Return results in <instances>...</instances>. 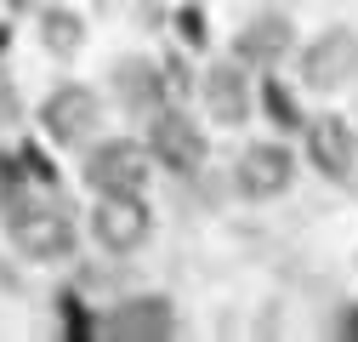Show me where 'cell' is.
I'll list each match as a JSON object with an SVG mask.
<instances>
[{
	"instance_id": "16",
	"label": "cell",
	"mask_w": 358,
	"mask_h": 342,
	"mask_svg": "<svg viewBox=\"0 0 358 342\" xmlns=\"http://www.w3.org/2000/svg\"><path fill=\"white\" fill-rule=\"evenodd\" d=\"M336 331H341V336H352V342H358V303H352V308H347V314H341V320H336Z\"/></svg>"
},
{
	"instance_id": "4",
	"label": "cell",
	"mask_w": 358,
	"mask_h": 342,
	"mask_svg": "<svg viewBox=\"0 0 358 342\" xmlns=\"http://www.w3.org/2000/svg\"><path fill=\"white\" fill-rule=\"evenodd\" d=\"M85 177H92L97 194H137L143 177H148V154L137 143H125V137L120 143H103L92 154V165H85Z\"/></svg>"
},
{
	"instance_id": "5",
	"label": "cell",
	"mask_w": 358,
	"mask_h": 342,
	"mask_svg": "<svg viewBox=\"0 0 358 342\" xmlns=\"http://www.w3.org/2000/svg\"><path fill=\"white\" fill-rule=\"evenodd\" d=\"M148 149H154L159 165L182 171V177H188V171H199V160H205V137H199V125H194L188 114H154Z\"/></svg>"
},
{
	"instance_id": "2",
	"label": "cell",
	"mask_w": 358,
	"mask_h": 342,
	"mask_svg": "<svg viewBox=\"0 0 358 342\" xmlns=\"http://www.w3.org/2000/svg\"><path fill=\"white\" fill-rule=\"evenodd\" d=\"M352 69H358V34L347 29H324L301 57V80L313 92H336L341 80H352Z\"/></svg>"
},
{
	"instance_id": "10",
	"label": "cell",
	"mask_w": 358,
	"mask_h": 342,
	"mask_svg": "<svg viewBox=\"0 0 358 342\" xmlns=\"http://www.w3.org/2000/svg\"><path fill=\"white\" fill-rule=\"evenodd\" d=\"M205 103H210V114H216L222 125H239V120H245V109H250L245 74H239L234 63H216V69L205 74Z\"/></svg>"
},
{
	"instance_id": "13",
	"label": "cell",
	"mask_w": 358,
	"mask_h": 342,
	"mask_svg": "<svg viewBox=\"0 0 358 342\" xmlns=\"http://www.w3.org/2000/svg\"><path fill=\"white\" fill-rule=\"evenodd\" d=\"M80 34H85V29H80L74 12H52V18H46V46H52V52H74Z\"/></svg>"
},
{
	"instance_id": "17",
	"label": "cell",
	"mask_w": 358,
	"mask_h": 342,
	"mask_svg": "<svg viewBox=\"0 0 358 342\" xmlns=\"http://www.w3.org/2000/svg\"><path fill=\"white\" fill-rule=\"evenodd\" d=\"M12 6H29V0H12Z\"/></svg>"
},
{
	"instance_id": "6",
	"label": "cell",
	"mask_w": 358,
	"mask_h": 342,
	"mask_svg": "<svg viewBox=\"0 0 358 342\" xmlns=\"http://www.w3.org/2000/svg\"><path fill=\"white\" fill-rule=\"evenodd\" d=\"M301 132H307V154H313V165H319L324 177L347 183V177H352V125H347L341 114H319L313 125H301Z\"/></svg>"
},
{
	"instance_id": "1",
	"label": "cell",
	"mask_w": 358,
	"mask_h": 342,
	"mask_svg": "<svg viewBox=\"0 0 358 342\" xmlns=\"http://www.w3.org/2000/svg\"><path fill=\"white\" fill-rule=\"evenodd\" d=\"M0 200H6V223H12V234H17V245H23L29 256H63V251L74 245V223L63 217L52 200L40 205L34 189H29V194L12 189V194H0Z\"/></svg>"
},
{
	"instance_id": "12",
	"label": "cell",
	"mask_w": 358,
	"mask_h": 342,
	"mask_svg": "<svg viewBox=\"0 0 358 342\" xmlns=\"http://www.w3.org/2000/svg\"><path fill=\"white\" fill-rule=\"evenodd\" d=\"M120 97H125L131 109H159V97H165L159 69H154V63H125V69H120Z\"/></svg>"
},
{
	"instance_id": "8",
	"label": "cell",
	"mask_w": 358,
	"mask_h": 342,
	"mask_svg": "<svg viewBox=\"0 0 358 342\" xmlns=\"http://www.w3.org/2000/svg\"><path fill=\"white\" fill-rule=\"evenodd\" d=\"M40 120H46L52 143H80V137H92V125H97V97L80 92V86H63Z\"/></svg>"
},
{
	"instance_id": "14",
	"label": "cell",
	"mask_w": 358,
	"mask_h": 342,
	"mask_svg": "<svg viewBox=\"0 0 358 342\" xmlns=\"http://www.w3.org/2000/svg\"><path fill=\"white\" fill-rule=\"evenodd\" d=\"M262 97H267V109H273V114H279V125H290V132H301V120H296V109H290V97L279 92V86H273V80H262Z\"/></svg>"
},
{
	"instance_id": "9",
	"label": "cell",
	"mask_w": 358,
	"mask_h": 342,
	"mask_svg": "<svg viewBox=\"0 0 358 342\" xmlns=\"http://www.w3.org/2000/svg\"><path fill=\"white\" fill-rule=\"evenodd\" d=\"M108 331L125 336V342H159V336L176 331V314H171V303H159V296H143V303H125L108 320Z\"/></svg>"
},
{
	"instance_id": "11",
	"label": "cell",
	"mask_w": 358,
	"mask_h": 342,
	"mask_svg": "<svg viewBox=\"0 0 358 342\" xmlns=\"http://www.w3.org/2000/svg\"><path fill=\"white\" fill-rule=\"evenodd\" d=\"M285 46H290V23L285 18H256V23H245V34H239V57L245 63H279L285 57Z\"/></svg>"
},
{
	"instance_id": "7",
	"label": "cell",
	"mask_w": 358,
	"mask_h": 342,
	"mask_svg": "<svg viewBox=\"0 0 358 342\" xmlns=\"http://www.w3.org/2000/svg\"><path fill=\"white\" fill-rule=\"evenodd\" d=\"M239 189H245L250 200H273V194H285V189H290V154H285L279 143H256V149H245V160H239Z\"/></svg>"
},
{
	"instance_id": "15",
	"label": "cell",
	"mask_w": 358,
	"mask_h": 342,
	"mask_svg": "<svg viewBox=\"0 0 358 342\" xmlns=\"http://www.w3.org/2000/svg\"><path fill=\"white\" fill-rule=\"evenodd\" d=\"M63 331H69V336H85V331H92V320L80 314V303H74V296H63Z\"/></svg>"
},
{
	"instance_id": "3",
	"label": "cell",
	"mask_w": 358,
	"mask_h": 342,
	"mask_svg": "<svg viewBox=\"0 0 358 342\" xmlns=\"http://www.w3.org/2000/svg\"><path fill=\"white\" fill-rule=\"evenodd\" d=\"M92 228L108 251H137L148 240V205L137 194H103L92 211Z\"/></svg>"
}]
</instances>
